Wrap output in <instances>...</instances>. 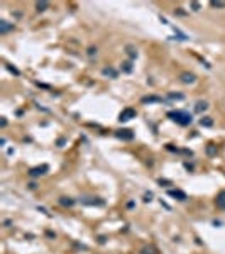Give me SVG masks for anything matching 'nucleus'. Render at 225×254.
Returning <instances> with one entry per match:
<instances>
[{
	"label": "nucleus",
	"instance_id": "nucleus-1",
	"mask_svg": "<svg viewBox=\"0 0 225 254\" xmlns=\"http://www.w3.org/2000/svg\"><path fill=\"white\" fill-rule=\"evenodd\" d=\"M168 117H169L173 122L183 125V127H186V125H190L191 122H193L191 114L186 112V110H171V112H168Z\"/></svg>",
	"mask_w": 225,
	"mask_h": 254
},
{
	"label": "nucleus",
	"instance_id": "nucleus-2",
	"mask_svg": "<svg viewBox=\"0 0 225 254\" xmlns=\"http://www.w3.org/2000/svg\"><path fill=\"white\" fill-rule=\"evenodd\" d=\"M136 115H137V110H136V108L125 107L122 112L119 114V122H129V121H132V119H136Z\"/></svg>",
	"mask_w": 225,
	"mask_h": 254
},
{
	"label": "nucleus",
	"instance_id": "nucleus-3",
	"mask_svg": "<svg viewBox=\"0 0 225 254\" xmlns=\"http://www.w3.org/2000/svg\"><path fill=\"white\" fill-rule=\"evenodd\" d=\"M47 171H49V166H47V164H43V166H36V168H31L27 175H29L31 178H39V176H43V175H46Z\"/></svg>",
	"mask_w": 225,
	"mask_h": 254
},
{
	"label": "nucleus",
	"instance_id": "nucleus-4",
	"mask_svg": "<svg viewBox=\"0 0 225 254\" xmlns=\"http://www.w3.org/2000/svg\"><path fill=\"white\" fill-rule=\"evenodd\" d=\"M115 137L122 139V141H132L134 139V132L130 129H119V130H115Z\"/></svg>",
	"mask_w": 225,
	"mask_h": 254
},
{
	"label": "nucleus",
	"instance_id": "nucleus-5",
	"mask_svg": "<svg viewBox=\"0 0 225 254\" xmlns=\"http://www.w3.org/2000/svg\"><path fill=\"white\" fill-rule=\"evenodd\" d=\"M83 205H95V207H103L105 202H103L102 198H97V197H88V198H81L80 200Z\"/></svg>",
	"mask_w": 225,
	"mask_h": 254
},
{
	"label": "nucleus",
	"instance_id": "nucleus-6",
	"mask_svg": "<svg viewBox=\"0 0 225 254\" xmlns=\"http://www.w3.org/2000/svg\"><path fill=\"white\" fill-rule=\"evenodd\" d=\"M168 195H169V197H173V198H176V200H178V202H186L188 200V195L185 193V191H183V190H168Z\"/></svg>",
	"mask_w": 225,
	"mask_h": 254
},
{
	"label": "nucleus",
	"instance_id": "nucleus-7",
	"mask_svg": "<svg viewBox=\"0 0 225 254\" xmlns=\"http://www.w3.org/2000/svg\"><path fill=\"white\" fill-rule=\"evenodd\" d=\"M140 102H142V104H161L162 98L157 97V95H146V97L140 98Z\"/></svg>",
	"mask_w": 225,
	"mask_h": 254
},
{
	"label": "nucleus",
	"instance_id": "nucleus-8",
	"mask_svg": "<svg viewBox=\"0 0 225 254\" xmlns=\"http://www.w3.org/2000/svg\"><path fill=\"white\" fill-rule=\"evenodd\" d=\"M179 80H181L183 83H186V85H191V83L196 82V76L193 73H188V71H185V73L179 75Z\"/></svg>",
	"mask_w": 225,
	"mask_h": 254
},
{
	"label": "nucleus",
	"instance_id": "nucleus-9",
	"mask_svg": "<svg viewBox=\"0 0 225 254\" xmlns=\"http://www.w3.org/2000/svg\"><path fill=\"white\" fill-rule=\"evenodd\" d=\"M215 205L220 208V210H225V190L218 191V195L215 197Z\"/></svg>",
	"mask_w": 225,
	"mask_h": 254
},
{
	"label": "nucleus",
	"instance_id": "nucleus-10",
	"mask_svg": "<svg viewBox=\"0 0 225 254\" xmlns=\"http://www.w3.org/2000/svg\"><path fill=\"white\" fill-rule=\"evenodd\" d=\"M102 75L103 76H110V78H117L119 76V71L115 68H112V66H107V68L102 69Z\"/></svg>",
	"mask_w": 225,
	"mask_h": 254
},
{
	"label": "nucleus",
	"instance_id": "nucleus-11",
	"mask_svg": "<svg viewBox=\"0 0 225 254\" xmlns=\"http://www.w3.org/2000/svg\"><path fill=\"white\" fill-rule=\"evenodd\" d=\"M9 31H14V24H9L7 21H0V34H7Z\"/></svg>",
	"mask_w": 225,
	"mask_h": 254
},
{
	"label": "nucleus",
	"instance_id": "nucleus-12",
	"mask_svg": "<svg viewBox=\"0 0 225 254\" xmlns=\"http://www.w3.org/2000/svg\"><path fill=\"white\" fill-rule=\"evenodd\" d=\"M75 203H76V200H73V198H69V197H61L59 198V205L61 207H73V205H75Z\"/></svg>",
	"mask_w": 225,
	"mask_h": 254
},
{
	"label": "nucleus",
	"instance_id": "nucleus-13",
	"mask_svg": "<svg viewBox=\"0 0 225 254\" xmlns=\"http://www.w3.org/2000/svg\"><path fill=\"white\" fill-rule=\"evenodd\" d=\"M125 53H127V56L130 58V61H134L137 56H139V53H137V49H136L134 46H130V44H129V46H125Z\"/></svg>",
	"mask_w": 225,
	"mask_h": 254
},
{
	"label": "nucleus",
	"instance_id": "nucleus-14",
	"mask_svg": "<svg viewBox=\"0 0 225 254\" xmlns=\"http://www.w3.org/2000/svg\"><path fill=\"white\" fill-rule=\"evenodd\" d=\"M207 108H208V102H205V100H198V102H196V105H195V112L203 114Z\"/></svg>",
	"mask_w": 225,
	"mask_h": 254
},
{
	"label": "nucleus",
	"instance_id": "nucleus-15",
	"mask_svg": "<svg viewBox=\"0 0 225 254\" xmlns=\"http://www.w3.org/2000/svg\"><path fill=\"white\" fill-rule=\"evenodd\" d=\"M49 9V2H36V12H46Z\"/></svg>",
	"mask_w": 225,
	"mask_h": 254
},
{
	"label": "nucleus",
	"instance_id": "nucleus-16",
	"mask_svg": "<svg viewBox=\"0 0 225 254\" xmlns=\"http://www.w3.org/2000/svg\"><path fill=\"white\" fill-rule=\"evenodd\" d=\"M139 254H157V249L154 246H144V247L139 251Z\"/></svg>",
	"mask_w": 225,
	"mask_h": 254
},
{
	"label": "nucleus",
	"instance_id": "nucleus-17",
	"mask_svg": "<svg viewBox=\"0 0 225 254\" xmlns=\"http://www.w3.org/2000/svg\"><path fill=\"white\" fill-rule=\"evenodd\" d=\"M200 125H201V127H212L213 119L212 117H201V119H200Z\"/></svg>",
	"mask_w": 225,
	"mask_h": 254
},
{
	"label": "nucleus",
	"instance_id": "nucleus-18",
	"mask_svg": "<svg viewBox=\"0 0 225 254\" xmlns=\"http://www.w3.org/2000/svg\"><path fill=\"white\" fill-rule=\"evenodd\" d=\"M132 69H134L132 61H124V63H122V71H124V73H132Z\"/></svg>",
	"mask_w": 225,
	"mask_h": 254
},
{
	"label": "nucleus",
	"instance_id": "nucleus-19",
	"mask_svg": "<svg viewBox=\"0 0 225 254\" xmlns=\"http://www.w3.org/2000/svg\"><path fill=\"white\" fill-rule=\"evenodd\" d=\"M168 98H171V100H185V95H183V93H174V92H169V93H168Z\"/></svg>",
	"mask_w": 225,
	"mask_h": 254
},
{
	"label": "nucleus",
	"instance_id": "nucleus-20",
	"mask_svg": "<svg viewBox=\"0 0 225 254\" xmlns=\"http://www.w3.org/2000/svg\"><path fill=\"white\" fill-rule=\"evenodd\" d=\"M217 153H218V149H217L215 144H208V146H207V154L208 156H215Z\"/></svg>",
	"mask_w": 225,
	"mask_h": 254
},
{
	"label": "nucleus",
	"instance_id": "nucleus-21",
	"mask_svg": "<svg viewBox=\"0 0 225 254\" xmlns=\"http://www.w3.org/2000/svg\"><path fill=\"white\" fill-rule=\"evenodd\" d=\"M97 53H98V47H97V46H90L88 49H86V54H88L90 58L97 56Z\"/></svg>",
	"mask_w": 225,
	"mask_h": 254
},
{
	"label": "nucleus",
	"instance_id": "nucleus-22",
	"mask_svg": "<svg viewBox=\"0 0 225 254\" xmlns=\"http://www.w3.org/2000/svg\"><path fill=\"white\" fill-rule=\"evenodd\" d=\"M210 7H213V9H225V2H215V0H212Z\"/></svg>",
	"mask_w": 225,
	"mask_h": 254
},
{
	"label": "nucleus",
	"instance_id": "nucleus-23",
	"mask_svg": "<svg viewBox=\"0 0 225 254\" xmlns=\"http://www.w3.org/2000/svg\"><path fill=\"white\" fill-rule=\"evenodd\" d=\"M5 68L9 69L10 73H14V75H15V76H21V71H19L17 68H14V66H10V65H5Z\"/></svg>",
	"mask_w": 225,
	"mask_h": 254
},
{
	"label": "nucleus",
	"instance_id": "nucleus-24",
	"mask_svg": "<svg viewBox=\"0 0 225 254\" xmlns=\"http://www.w3.org/2000/svg\"><path fill=\"white\" fill-rule=\"evenodd\" d=\"M157 183H159L161 186H162V185H164V186H171V185H173L169 180H162V178H159V180H157Z\"/></svg>",
	"mask_w": 225,
	"mask_h": 254
},
{
	"label": "nucleus",
	"instance_id": "nucleus-25",
	"mask_svg": "<svg viewBox=\"0 0 225 254\" xmlns=\"http://www.w3.org/2000/svg\"><path fill=\"white\" fill-rule=\"evenodd\" d=\"M174 15H179V17H185V15H188V14L185 12L183 9H176V10H174Z\"/></svg>",
	"mask_w": 225,
	"mask_h": 254
},
{
	"label": "nucleus",
	"instance_id": "nucleus-26",
	"mask_svg": "<svg viewBox=\"0 0 225 254\" xmlns=\"http://www.w3.org/2000/svg\"><path fill=\"white\" fill-rule=\"evenodd\" d=\"M191 9H193V12H198V10H200V4H198V2H191Z\"/></svg>",
	"mask_w": 225,
	"mask_h": 254
},
{
	"label": "nucleus",
	"instance_id": "nucleus-27",
	"mask_svg": "<svg viewBox=\"0 0 225 254\" xmlns=\"http://www.w3.org/2000/svg\"><path fill=\"white\" fill-rule=\"evenodd\" d=\"M185 168H186L188 171H193V168H195V166H193V164H190L188 161H185Z\"/></svg>",
	"mask_w": 225,
	"mask_h": 254
},
{
	"label": "nucleus",
	"instance_id": "nucleus-28",
	"mask_svg": "<svg viewBox=\"0 0 225 254\" xmlns=\"http://www.w3.org/2000/svg\"><path fill=\"white\" fill-rule=\"evenodd\" d=\"M151 198H153V193L149 191V193H146V197H144V202H151Z\"/></svg>",
	"mask_w": 225,
	"mask_h": 254
},
{
	"label": "nucleus",
	"instance_id": "nucleus-29",
	"mask_svg": "<svg viewBox=\"0 0 225 254\" xmlns=\"http://www.w3.org/2000/svg\"><path fill=\"white\" fill-rule=\"evenodd\" d=\"M159 21H161L162 24H166V26H169V22H168V19H166V17H162V15H159Z\"/></svg>",
	"mask_w": 225,
	"mask_h": 254
},
{
	"label": "nucleus",
	"instance_id": "nucleus-30",
	"mask_svg": "<svg viewBox=\"0 0 225 254\" xmlns=\"http://www.w3.org/2000/svg\"><path fill=\"white\" fill-rule=\"evenodd\" d=\"M64 142H66V139H63V137H61L59 141H58V147H63V144H64Z\"/></svg>",
	"mask_w": 225,
	"mask_h": 254
},
{
	"label": "nucleus",
	"instance_id": "nucleus-31",
	"mask_svg": "<svg viewBox=\"0 0 225 254\" xmlns=\"http://www.w3.org/2000/svg\"><path fill=\"white\" fill-rule=\"evenodd\" d=\"M105 239H107L105 236H100L98 237V242H100V244H105Z\"/></svg>",
	"mask_w": 225,
	"mask_h": 254
},
{
	"label": "nucleus",
	"instance_id": "nucleus-32",
	"mask_svg": "<svg viewBox=\"0 0 225 254\" xmlns=\"http://www.w3.org/2000/svg\"><path fill=\"white\" fill-rule=\"evenodd\" d=\"M0 125H2V129H4V127H7V119H2V124H0Z\"/></svg>",
	"mask_w": 225,
	"mask_h": 254
},
{
	"label": "nucleus",
	"instance_id": "nucleus-33",
	"mask_svg": "<svg viewBox=\"0 0 225 254\" xmlns=\"http://www.w3.org/2000/svg\"><path fill=\"white\" fill-rule=\"evenodd\" d=\"M29 188H31V190H36V188H37V183H31Z\"/></svg>",
	"mask_w": 225,
	"mask_h": 254
},
{
	"label": "nucleus",
	"instance_id": "nucleus-34",
	"mask_svg": "<svg viewBox=\"0 0 225 254\" xmlns=\"http://www.w3.org/2000/svg\"><path fill=\"white\" fill-rule=\"evenodd\" d=\"M127 208H134V202H132V200H130V202H127Z\"/></svg>",
	"mask_w": 225,
	"mask_h": 254
}]
</instances>
